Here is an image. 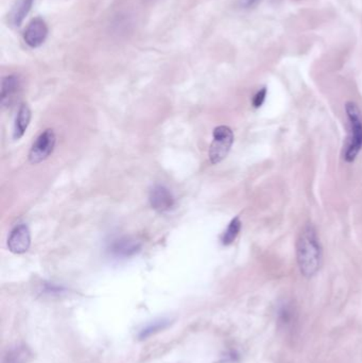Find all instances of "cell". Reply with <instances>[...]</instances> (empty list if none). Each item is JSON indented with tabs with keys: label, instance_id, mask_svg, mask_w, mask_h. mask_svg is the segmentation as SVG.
<instances>
[{
	"label": "cell",
	"instance_id": "1",
	"mask_svg": "<svg viewBox=\"0 0 362 363\" xmlns=\"http://www.w3.org/2000/svg\"><path fill=\"white\" fill-rule=\"evenodd\" d=\"M297 260L300 271L308 278L316 275L322 265V246L312 223L303 227L298 238Z\"/></svg>",
	"mask_w": 362,
	"mask_h": 363
},
{
	"label": "cell",
	"instance_id": "2",
	"mask_svg": "<svg viewBox=\"0 0 362 363\" xmlns=\"http://www.w3.org/2000/svg\"><path fill=\"white\" fill-rule=\"evenodd\" d=\"M346 117L349 120V134L344 150V159L346 163H354L362 150V115L361 108L354 101L346 103Z\"/></svg>",
	"mask_w": 362,
	"mask_h": 363
},
{
	"label": "cell",
	"instance_id": "3",
	"mask_svg": "<svg viewBox=\"0 0 362 363\" xmlns=\"http://www.w3.org/2000/svg\"><path fill=\"white\" fill-rule=\"evenodd\" d=\"M234 142V133L227 125H219L213 133V142L210 148V163L222 161L229 154Z\"/></svg>",
	"mask_w": 362,
	"mask_h": 363
},
{
	"label": "cell",
	"instance_id": "4",
	"mask_svg": "<svg viewBox=\"0 0 362 363\" xmlns=\"http://www.w3.org/2000/svg\"><path fill=\"white\" fill-rule=\"evenodd\" d=\"M55 142H57V138H55V134L53 129H49L43 132V133L36 138L35 142H34L31 150H30V163L36 165V163H42L45 159H48L51 153L55 150Z\"/></svg>",
	"mask_w": 362,
	"mask_h": 363
},
{
	"label": "cell",
	"instance_id": "5",
	"mask_svg": "<svg viewBox=\"0 0 362 363\" xmlns=\"http://www.w3.org/2000/svg\"><path fill=\"white\" fill-rule=\"evenodd\" d=\"M31 244V235L29 227L26 224L17 225L11 231L8 238V248L14 254H23L29 250Z\"/></svg>",
	"mask_w": 362,
	"mask_h": 363
},
{
	"label": "cell",
	"instance_id": "6",
	"mask_svg": "<svg viewBox=\"0 0 362 363\" xmlns=\"http://www.w3.org/2000/svg\"><path fill=\"white\" fill-rule=\"evenodd\" d=\"M48 36V27L43 19L35 18L27 25L23 32V40L31 48H38L44 44Z\"/></svg>",
	"mask_w": 362,
	"mask_h": 363
},
{
	"label": "cell",
	"instance_id": "7",
	"mask_svg": "<svg viewBox=\"0 0 362 363\" xmlns=\"http://www.w3.org/2000/svg\"><path fill=\"white\" fill-rule=\"evenodd\" d=\"M149 201L153 209L159 212H165L174 207L176 201H174V195L167 187L163 185H155L150 190L149 195Z\"/></svg>",
	"mask_w": 362,
	"mask_h": 363
},
{
	"label": "cell",
	"instance_id": "8",
	"mask_svg": "<svg viewBox=\"0 0 362 363\" xmlns=\"http://www.w3.org/2000/svg\"><path fill=\"white\" fill-rule=\"evenodd\" d=\"M140 250V242L127 237L115 240L110 246V252L116 257H130Z\"/></svg>",
	"mask_w": 362,
	"mask_h": 363
},
{
	"label": "cell",
	"instance_id": "9",
	"mask_svg": "<svg viewBox=\"0 0 362 363\" xmlns=\"http://www.w3.org/2000/svg\"><path fill=\"white\" fill-rule=\"evenodd\" d=\"M21 83L18 78L15 76H8L4 78L1 84V104L4 106H10L18 95Z\"/></svg>",
	"mask_w": 362,
	"mask_h": 363
},
{
	"label": "cell",
	"instance_id": "10",
	"mask_svg": "<svg viewBox=\"0 0 362 363\" xmlns=\"http://www.w3.org/2000/svg\"><path fill=\"white\" fill-rule=\"evenodd\" d=\"M30 120H31V110L27 104H21L17 113L16 120L14 125V138L19 139L23 137L25 132L29 127Z\"/></svg>",
	"mask_w": 362,
	"mask_h": 363
},
{
	"label": "cell",
	"instance_id": "11",
	"mask_svg": "<svg viewBox=\"0 0 362 363\" xmlns=\"http://www.w3.org/2000/svg\"><path fill=\"white\" fill-rule=\"evenodd\" d=\"M31 352L26 345H16L11 347L4 354L2 363H29Z\"/></svg>",
	"mask_w": 362,
	"mask_h": 363
},
{
	"label": "cell",
	"instance_id": "12",
	"mask_svg": "<svg viewBox=\"0 0 362 363\" xmlns=\"http://www.w3.org/2000/svg\"><path fill=\"white\" fill-rule=\"evenodd\" d=\"M34 0H19L18 4L13 8L11 14V21L14 25H21L28 13L31 10Z\"/></svg>",
	"mask_w": 362,
	"mask_h": 363
},
{
	"label": "cell",
	"instance_id": "13",
	"mask_svg": "<svg viewBox=\"0 0 362 363\" xmlns=\"http://www.w3.org/2000/svg\"><path fill=\"white\" fill-rule=\"evenodd\" d=\"M295 316V308H293V304L288 303V301H284V303L278 306V323H280L283 327H285V328L293 326Z\"/></svg>",
	"mask_w": 362,
	"mask_h": 363
},
{
	"label": "cell",
	"instance_id": "14",
	"mask_svg": "<svg viewBox=\"0 0 362 363\" xmlns=\"http://www.w3.org/2000/svg\"><path fill=\"white\" fill-rule=\"evenodd\" d=\"M240 229H242V221H240L239 217H235L230 222L229 226L227 227L225 233H223L222 238H221L223 246H230V244L233 243L237 236L239 235Z\"/></svg>",
	"mask_w": 362,
	"mask_h": 363
},
{
	"label": "cell",
	"instance_id": "15",
	"mask_svg": "<svg viewBox=\"0 0 362 363\" xmlns=\"http://www.w3.org/2000/svg\"><path fill=\"white\" fill-rule=\"evenodd\" d=\"M169 324L170 320H168V318H159V320L154 321V322L150 323V324L147 325L145 328H142L138 337H140V339H146V338L150 337L153 333L163 330V329H165Z\"/></svg>",
	"mask_w": 362,
	"mask_h": 363
},
{
	"label": "cell",
	"instance_id": "16",
	"mask_svg": "<svg viewBox=\"0 0 362 363\" xmlns=\"http://www.w3.org/2000/svg\"><path fill=\"white\" fill-rule=\"evenodd\" d=\"M266 97H267V88L263 87V88L259 89V91L255 93L254 97H253V106H254L255 108H261L264 102H265Z\"/></svg>",
	"mask_w": 362,
	"mask_h": 363
},
{
	"label": "cell",
	"instance_id": "17",
	"mask_svg": "<svg viewBox=\"0 0 362 363\" xmlns=\"http://www.w3.org/2000/svg\"><path fill=\"white\" fill-rule=\"evenodd\" d=\"M261 0H239V6L244 10H251L261 4Z\"/></svg>",
	"mask_w": 362,
	"mask_h": 363
}]
</instances>
